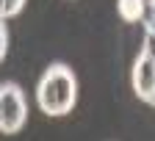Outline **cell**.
Here are the masks:
<instances>
[{"mask_svg": "<svg viewBox=\"0 0 155 141\" xmlns=\"http://www.w3.org/2000/svg\"><path fill=\"white\" fill-rule=\"evenodd\" d=\"M130 83H133V91L139 100L144 103H155V61L141 50L139 58L133 61V69H130Z\"/></svg>", "mask_w": 155, "mask_h": 141, "instance_id": "obj_3", "label": "cell"}, {"mask_svg": "<svg viewBox=\"0 0 155 141\" xmlns=\"http://www.w3.org/2000/svg\"><path fill=\"white\" fill-rule=\"evenodd\" d=\"M78 77L67 64H50L36 83V105L47 116H64L75 108Z\"/></svg>", "mask_w": 155, "mask_h": 141, "instance_id": "obj_1", "label": "cell"}, {"mask_svg": "<svg viewBox=\"0 0 155 141\" xmlns=\"http://www.w3.org/2000/svg\"><path fill=\"white\" fill-rule=\"evenodd\" d=\"M147 0H116V11L125 22H141L147 14Z\"/></svg>", "mask_w": 155, "mask_h": 141, "instance_id": "obj_4", "label": "cell"}, {"mask_svg": "<svg viewBox=\"0 0 155 141\" xmlns=\"http://www.w3.org/2000/svg\"><path fill=\"white\" fill-rule=\"evenodd\" d=\"M6 50H8V28H6V19L0 17V61L6 58Z\"/></svg>", "mask_w": 155, "mask_h": 141, "instance_id": "obj_7", "label": "cell"}, {"mask_svg": "<svg viewBox=\"0 0 155 141\" xmlns=\"http://www.w3.org/2000/svg\"><path fill=\"white\" fill-rule=\"evenodd\" d=\"M141 22H144V33H147V36H155V6H152V3L147 6V14H144Z\"/></svg>", "mask_w": 155, "mask_h": 141, "instance_id": "obj_6", "label": "cell"}, {"mask_svg": "<svg viewBox=\"0 0 155 141\" xmlns=\"http://www.w3.org/2000/svg\"><path fill=\"white\" fill-rule=\"evenodd\" d=\"M152 105H155V103H152Z\"/></svg>", "mask_w": 155, "mask_h": 141, "instance_id": "obj_11", "label": "cell"}, {"mask_svg": "<svg viewBox=\"0 0 155 141\" xmlns=\"http://www.w3.org/2000/svg\"><path fill=\"white\" fill-rule=\"evenodd\" d=\"M22 6H25V0H6V3H3V19L17 17L19 11H22Z\"/></svg>", "mask_w": 155, "mask_h": 141, "instance_id": "obj_5", "label": "cell"}, {"mask_svg": "<svg viewBox=\"0 0 155 141\" xmlns=\"http://www.w3.org/2000/svg\"><path fill=\"white\" fill-rule=\"evenodd\" d=\"M3 3H6V0H0V17H3Z\"/></svg>", "mask_w": 155, "mask_h": 141, "instance_id": "obj_9", "label": "cell"}, {"mask_svg": "<svg viewBox=\"0 0 155 141\" xmlns=\"http://www.w3.org/2000/svg\"><path fill=\"white\" fill-rule=\"evenodd\" d=\"M150 3H152V6H155V0H150Z\"/></svg>", "mask_w": 155, "mask_h": 141, "instance_id": "obj_10", "label": "cell"}, {"mask_svg": "<svg viewBox=\"0 0 155 141\" xmlns=\"http://www.w3.org/2000/svg\"><path fill=\"white\" fill-rule=\"evenodd\" d=\"M25 119H28L25 91L17 83H11V80L0 83V133H6V136L19 133L22 125H25Z\"/></svg>", "mask_w": 155, "mask_h": 141, "instance_id": "obj_2", "label": "cell"}, {"mask_svg": "<svg viewBox=\"0 0 155 141\" xmlns=\"http://www.w3.org/2000/svg\"><path fill=\"white\" fill-rule=\"evenodd\" d=\"M152 61H155V36H144V47H141Z\"/></svg>", "mask_w": 155, "mask_h": 141, "instance_id": "obj_8", "label": "cell"}]
</instances>
